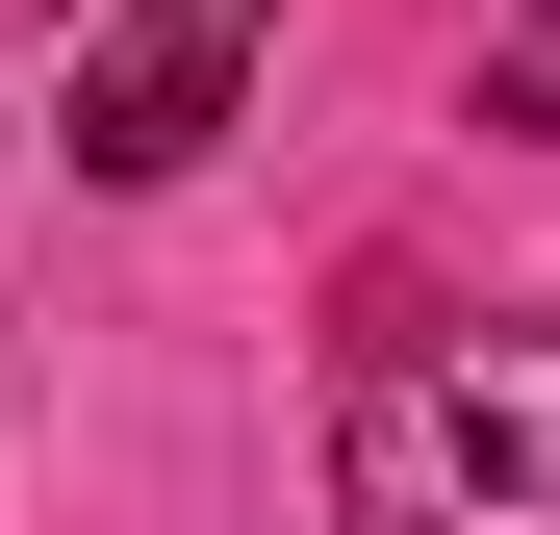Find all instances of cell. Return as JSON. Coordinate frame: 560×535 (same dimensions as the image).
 Instances as JSON below:
<instances>
[{
  "mask_svg": "<svg viewBox=\"0 0 560 535\" xmlns=\"http://www.w3.org/2000/svg\"><path fill=\"white\" fill-rule=\"evenodd\" d=\"M357 535H560V332H433L357 383Z\"/></svg>",
  "mask_w": 560,
  "mask_h": 535,
  "instance_id": "1",
  "label": "cell"
},
{
  "mask_svg": "<svg viewBox=\"0 0 560 535\" xmlns=\"http://www.w3.org/2000/svg\"><path fill=\"white\" fill-rule=\"evenodd\" d=\"M255 51H280V0H103L77 26V178H205Z\"/></svg>",
  "mask_w": 560,
  "mask_h": 535,
  "instance_id": "2",
  "label": "cell"
}]
</instances>
